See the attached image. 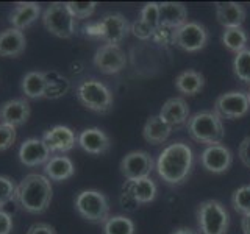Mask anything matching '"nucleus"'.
<instances>
[{"mask_svg": "<svg viewBox=\"0 0 250 234\" xmlns=\"http://www.w3.org/2000/svg\"><path fill=\"white\" fill-rule=\"evenodd\" d=\"M238 155H239L241 162L244 164L246 167H249V169H250V135H249V136H246L244 139L241 140Z\"/></svg>", "mask_w": 250, "mask_h": 234, "instance_id": "39", "label": "nucleus"}, {"mask_svg": "<svg viewBox=\"0 0 250 234\" xmlns=\"http://www.w3.org/2000/svg\"><path fill=\"white\" fill-rule=\"evenodd\" d=\"M41 14V5L35 2H22L16 3L10 14V23L16 30H25L38 20Z\"/></svg>", "mask_w": 250, "mask_h": 234, "instance_id": "21", "label": "nucleus"}, {"mask_svg": "<svg viewBox=\"0 0 250 234\" xmlns=\"http://www.w3.org/2000/svg\"><path fill=\"white\" fill-rule=\"evenodd\" d=\"M216 6V18L217 22L224 28H238L246 20L247 11L241 3L236 2H217Z\"/></svg>", "mask_w": 250, "mask_h": 234, "instance_id": "17", "label": "nucleus"}, {"mask_svg": "<svg viewBox=\"0 0 250 234\" xmlns=\"http://www.w3.org/2000/svg\"><path fill=\"white\" fill-rule=\"evenodd\" d=\"M231 205L236 213L242 215H250V184L241 186L233 192Z\"/></svg>", "mask_w": 250, "mask_h": 234, "instance_id": "32", "label": "nucleus"}, {"mask_svg": "<svg viewBox=\"0 0 250 234\" xmlns=\"http://www.w3.org/2000/svg\"><path fill=\"white\" fill-rule=\"evenodd\" d=\"M69 13L74 19H88L96 11V2H67L66 3Z\"/></svg>", "mask_w": 250, "mask_h": 234, "instance_id": "33", "label": "nucleus"}, {"mask_svg": "<svg viewBox=\"0 0 250 234\" xmlns=\"http://www.w3.org/2000/svg\"><path fill=\"white\" fill-rule=\"evenodd\" d=\"M25 47H27V41L23 31L11 27L0 33V57L18 58L25 52Z\"/></svg>", "mask_w": 250, "mask_h": 234, "instance_id": "20", "label": "nucleus"}, {"mask_svg": "<svg viewBox=\"0 0 250 234\" xmlns=\"http://www.w3.org/2000/svg\"><path fill=\"white\" fill-rule=\"evenodd\" d=\"M188 133L199 144L219 145L225 137L221 117L216 113L202 111L188 119Z\"/></svg>", "mask_w": 250, "mask_h": 234, "instance_id": "3", "label": "nucleus"}, {"mask_svg": "<svg viewBox=\"0 0 250 234\" xmlns=\"http://www.w3.org/2000/svg\"><path fill=\"white\" fill-rule=\"evenodd\" d=\"M104 35L102 39L106 44L119 45L130 31V23L121 13H108L100 20Z\"/></svg>", "mask_w": 250, "mask_h": 234, "instance_id": "13", "label": "nucleus"}, {"mask_svg": "<svg viewBox=\"0 0 250 234\" xmlns=\"http://www.w3.org/2000/svg\"><path fill=\"white\" fill-rule=\"evenodd\" d=\"M94 66L105 75L119 74L127 66V55L119 45L104 44L94 55Z\"/></svg>", "mask_w": 250, "mask_h": 234, "instance_id": "11", "label": "nucleus"}, {"mask_svg": "<svg viewBox=\"0 0 250 234\" xmlns=\"http://www.w3.org/2000/svg\"><path fill=\"white\" fill-rule=\"evenodd\" d=\"M130 31L138 39H143V41H147V39L153 38V30L148 27L146 22L141 20V19H136L135 22L131 23V25H130Z\"/></svg>", "mask_w": 250, "mask_h": 234, "instance_id": "37", "label": "nucleus"}, {"mask_svg": "<svg viewBox=\"0 0 250 234\" xmlns=\"http://www.w3.org/2000/svg\"><path fill=\"white\" fill-rule=\"evenodd\" d=\"M200 162L203 169L213 174H224L233 164V155L229 147L225 145H209L203 150L200 156Z\"/></svg>", "mask_w": 250, "mask_h": 234, "instance_id": "12", "label": "nucleus"}, {"mask_svg": "<svg viewBox=\"0 0 250 234\" xmlns=\"http://www.w3.org/2000/svg\"><path fill=\"white\" fill-rule=\"evenodd\" d=\"M121 174L128 179V181H136V179L148 178L153 170V159L147 152L135 150L127 153L121 161Z\"/></svg>", "mask_w": 250, "mask_h": 234, "instance_id": "10", "label": "nucleus"}, {"mask_svg": "<svg viewBox=\"0 0 250 234\" xmlns=\"http://www.w3.org/2000/svg\"><path fill=\"white\" fill-rule=\"evenodd\" d=\"M11 231H13L11 215L0 209V234H10Z\"/></svg>", "mask_w": 250, "mask_h": 234, "instance_id": "41", "label": "nucleus"}, {"mask_svg": "<svg viewBox=\"0 0 250 234\" xmlns=\"http://www.w3.org/2000/svg\"><path fill=\"white\" fill-rule=\"evenodd\" d=\"M16 142V128L0 123V152L8 150Z\"/></svg>", "mask_w": 250, "mask_h": 234, "instance_id": "36", "label": "nucleus"}, {"mask_svg": "<svg viewBox=\"0 0 250 234\" xmlns=\"http://www.w3.org/2000/svg\"><path fill=\"white\" fill-rule=\"evenodd\" d=\"M50 153L52 152L42 139L30 137L23 140V144L19 148V159L23 166L36 167L41 166V164H47V161L50 159Z\"/></svg>", "mask_w": 250, "mask_h": 234, "instance_id": "14", "label": "nucleus"}, {"mask_svg": "<svg viewBox=\"0 0 250 234\" xmlns=\"http://www.w3.org/2000/svg\"><path fill=\"white\" fill-rule=\"evenodd\" d=\"M233 72L241 81L250 83V50L244 49L236 53L233 61Z\"/></svg>", "mask_w": 250, "mask_h": 234, "instance_id": "31", "label": "nucleus"}, {"mask_svg": "<svg viewBox=\"0 0 250 234\" xmlns=\"http://www.w3.org/2000/svg\"><path fill=\"white\" fill-rule=\"evenodd\" d=\"M203 86H205V78L197 70H183L182 74H178L175 77V88L178 89V92H182L183 96H195L199 94Z\"/></svg>", "mask_w": 250, "mask_h": 234, "instance_id": "26", "label": "nucleus"}, {"mask_svg": "<svg viewBox=\"0 0 250 234\" xmlns=\"http://www.w3.org/2000/svg\"><path fill=\"white\" fill-rule=\"evenodd\" d=\"M42 140L50 152L66 153L72 150L75 145V133L64 125H57V127L44 133Z\"/></svg>", "mask_w": 250, "mask_h": 234, "instance_id": "16", "label": "nucleus"}, {"mask_svg": "<svg viewBox=\"0 0 250 234\" xmlns=\"http://www.w3.org/2000/svg\"><path fill=\"white\" fill-rule=\"evenodd\" d=\"M139 19L146 22L148 27L153 30V33L160 28V10H158V3L156 2H150L146 3L144 8L141 10V16Z\"/></svg>", "mask_w": 250, "mask_h": 234, "instance_id": "34", "label": "nucleus"}, {"mask_svg": "<svg viewBox=\"0 0 250 234\" xmlns=\"http://www.w3.org/2000/svg\"><path fill=\"white\" fill-rule=\"evenodd\" d=\"M230 225L229 211L221 201L205 200L197 208L199 234H227Z\"/></svg>", "mask_w": 250, "mask_h": 234, "instance_id": "4", "label": "nucleus"}, {"mask_svg": "<svg viewBox=\"0 0 250 234\" xmlns=\"http://www.w3.org/2000/svg\"><path fill=\"white\" fill-rule=\"evenodd\" d=\"M241 228L244 234H250V215H244L241 220Z\"/></svg>", "mask_w": 250, "mask_h": 234, "instance_id": "44", "label": "nucleus"}, {"mask_svg": "<svg viewBox=\"0 0 250 234\" xmlns=\"http://www.w3.org/2000/svg\"><path fill=\"white\" fill-rule=\"evenodd\" d=\"M75 209L91 223H105L109 218L108 198L99 191H82L75 198Z\"/></svg>", "mask_w": 250, "mask_h": 234, "instance_id": "6", "label": "nucleus"}, {"mask_svg": "<svg viewBox=\"0 0 250 234\" xmlns=\"http://www.w3.org/2000/svg\"><path fill=\"white\" fill-rule=\"evenodd\" d=\"M78 145H80L86 153L91 155H104L109 150L111 140L108 135L100 128H86L78 136Z\"/></svg>", "mask_w": 250, "mask_h": 234, "instance_id": "18", "label": "nucleus"}, {"mask_svg": "<svg viewBox=\"0 0 250 234\" xmlns=\"http://www.w3.org/2000/svg\"><path fill=\"white\" fill-rule=\"evenodd\" d=\"M44 172L52 181H66L75 174L74 162L67 156H53L44 166Z\"/></svg>", "mask_w": 250, "mask_h": 234, "instance_id": "24", "label": "nucleus"}, {"mask_svg": "<svg viewBox=\"0 0 250 234\" xmlns=\"http://www.w3.org/2000/svg\"><path fill=\"white\" fill-rule=\"evenodd\" d=\"M42 25L50 35L57 38H72L75 33V19L69 13L66 3H50L42 13Z\"/></svg>", "mask_w": 250, "mask_h": 234, "instance_id": "7", "label": "nucleus"}, {"mask_svg": "<svg viewBox=\"0 0 250 234\" xmlns=\"http://www.w3.org/2000/svg\"><path fill=\"white\" fill-rule=\"evenodd\" d=\"M192 167V150L183 142H174L160 153L156 172L167 184H180L188 178Z\"/></svg>", "mask_w": 250, "mask_h": 234, "instance_id": "2", "label": "nucleus"}, {"mask_svg": "<svg viewBox=\"0 0 250 234\" xmlns=\"http://www.w3.org/2000/svg\"><path fill=\"white\" fill-rule=\"evenodd\" d=\"M27 234H57V233H55V228L52 225L39 222V223L31 225L28 228V231H27Z\"/></svg>", "mask_w": 250, "mask_h": 234, "instance_id": "40", "label": "nucleus"}, {"mask_svg": "<svg viewBox=\"0 0 250 234\" xmlns=\"http://www.w3.org/2000/svg\"><path fill=\"white\" fill-rule=\"evenodd\" d=\"M208 42L207 28L197 22H186L185 25L175 30L174 45L185 52H199Z\"/></svg>", "mask_w": 250, "mask_h": 234, "instance_id": "9", "label": "nucleus"}, {"mask_svg": "<svg viewBox=\"0 0 250 234\" xmlns=\"http://www.w3.org/2000/svg\"><path fill=\"white\" fill-rule=\"evenodd\" d=\"M104 234H135V223L125 215H113L104 223Z\"/></svg>", "mask_w": 250, "mask_h": 234, "instance_id": "29", "label": "nucleus"}, {"mask_svg": "<svg viewBox=\"0 0 250 234\" xmlns=\"http://www.w3.org/2000/svg\"><path fill=\"white\" fill-rule=\"evenodd\" d=\"M160 117L170 128L180 127V125H183L189 119V106H188L185 98L172 97L163 105L160 111Z\"/></svg>", "mask_w": 250, "mask_h": 234, "instance_id": "19", "label": "nucleus"}, {"mask_svg": "<svg viewBox=\"0 0 250 234\" xmlns=\"http://www.w3.org/2000/svg\"><path fill=\"white\" fill-rule=\"evenodd\" d=\"M247 97H249V101H250V91H249V94H247Z\"/></svg>", "mask_w": 250, "mask_h": 234, "instance_id": "46", "label": "nucleus"}, {"mask_svg": "<svg viewBox=\"0 0 250 234\" xmlns=\"http://www.w3.org/2000/svg\"><path fill=\"white\" fill-rule=\"evenodd\" d=\"M84 31L88 36H92V38H102L104 35V30H102V23L100 22H91L88 25L84 27Z\"/></svg>", "mask_w": 250, "mask_h": 234, "instance_id": "42", "label": "nucleus"}, {"mask_svg": "<svg viewBox=\"0 0 250 234\" xmlns=\"http://www.w3.org/2000/svg\"><path fill=\"white\" fill-rule=\"evenodd\" d=\"M160 10V27L177 30L188 22V10L183 3L163 2L158 3Z\"/></svg>", "mask_w": 250, "mask_h": 234, "instance_id": "22", "label": "nucleus"}, {"mask_svg": "<svg viewBox=\"0 0 250 234\" xmlns=\"http://www.w3.org/2000/svg\"><path fill=\"white\" fill-rule=\"evenodd\" d=\"M247 41H249L247 33H246L242 27H238V28H225L224 30L222 44L230 52H234V53L242 52V50L246 49Z\"/></svg>", "mask_w": 250, "mask_h": 234, "instance_id": "28", "label": "nucleus"}, {"mask_svg": "<svg viewBox=\"0 0 250 234\" xmlns=\"http://www.w3.org/2000/svg\"><path fill=\"white\" fill-rule=\"evenodd\" d=\"M16 186L14 181L10 176L0 175V209H2L6 203H10L11 200H14L16 195Z\"/></svg>", "mask_w": 250, "mask_h": 234, "instance_id": "35", "label": "nucleus"}, {"mask_svg": "<svg viewBox=\"0 0 250 234\" xmlns=\"http://www.w3.org/2000/svg\"><path fill=\"white\" fill-rule=\"evenodd\" d=\"M22 91L28 98H41L45 97L47 91V78L44 72L31 70L22 78Z\"/></svg>", "mask_w": 250, "mask_h": 234, "instance_id": "27", "label": "nucleus"}, {"mask_svg": "<svg viewBox=\"0 0 250 234\" xmlns=\"http://www.w3.org/2000/svg\"><path fill=\"white\" fill-rule=\"evenodd\" d=\"M78 101L89 111L105 114L113 108V92L96 78L83 80L77 88Z\"/></svg>", "mask_w": 250, "mask_h": 234, "instance_id": "5", "label": "nucleus"}, {"mask_svg": "<svg viewBox=\"0 0 250 234\" xmlns=\"http://www.w3.org/2000/svg\"><path fill=\"white\" fill-rule=\"evenodd\" d=\"M45 78H47L45 97L58 98L61 96H64V92L69 89V81L64 77H60L58 74L50 72V74H45Z\"/></svg>", "mask_w": 250, "mask_h": 234, "instance_id": "30", "label": "nucleus"}, {"mask_svg": "<svg viewBox=\"0 0 250 234\" xmlns=\"http://www.w3.org/2000/svg\"><path fill=\"white\" fill-rule=\"evenodd\" d=\"M121 203H122V206L124 208H127L128 211H133V209H136V206H138V203L133 200L128 194H125L124 191H122V198H121Z\"/></svg>", "mask_w": 250, "mask_h": 234, "instance_id": "43", "label": "nucleus"}, {"mask_svg": "<svg viewBox=\"0 0 250 234\" xmlns=\"http://www.w3.org/2000/svg\"><path fill=\"white\" fill-rule=\"evenodd\" d=\"M125 194L135 200L138 205H144V203H150L156 197V184L150 178L136 179V181H127L124 184Z\"/></svg>", "mask_w": 250, "mask_h": 234, "instance_id": "23", "label": "nucleus"}, {"mask_svg": "<svg viewBox=\"0 0 250 234\" xmlns=\"http://www.w3.org/2000/svg\"><path fill=\"white\" fill-rule=\"evenodd\" d=\"M250 109L247 94L242 91H231L219 96L214 103V113L227 120H236L244 117Z\"/></svg>", "mask_w": 250, "mask_h": 234, "instance_id": "8", "label": "nucleus"}, {"mask_svg": "<svg viewBox=\"0 0 250 234\" xmlns=\"http://www.w3.org/2000/svg\"><path fill=\"white\" fill-rule=\"evenodd\" d=\"M172 234H199V233L194 231L192 228H188V226H182V228H177Z\"/></svg>", "mask_w": 250, "mask_h": 234, "instance_id": "45", "label": "nucleus"}, {"mask_svg": "<svg viewBox=\"0 0 250 234\" xmlns=\"http://www.w3.org/2000/svg\"><path fill=\"white\" fill-rule=\"evenodd\" d=\"M174 38H175V30L167 28V27H160L153 33V39L158 44H161V45H170V44H174Z\"/></svg>", "mask_w": 250, "mask_h": 234, "instance_id": "38", "label": "nucleus"}, {"mask_svg": "<svg viewBox=\"0 0 250 234\" xmlns=\"http://www.w3.org/2000/svg\"><path fill=\"white\" fill-rule=\"evenodd\" d=\"M170 133H172V128L160 116H150L144 125L143 136L146 139V142L152 145H160L163 142H166L167 137L170 136Z\"/></svg>", "mask_w": 250, "mask_h": 234, "instance_id": "25", "label": "nucleus"}, {"mask_svg": "<svg viewBox=\"0 0 250 234\" xmlns=\"http://www.w3.org/2000/svg\"><path fill=\"white\" fill-rule=\"evenodd\" d=\"M30 117V105L25 98L8 100L0 106V123L8 127H22Z\"/></svg>", "mask_w": 250, "mask_h": 234, "instance_id": "15", "label": "nucleus"}, {"mask_svg": "<svg viewBox=\"0 0 250 234\" xmlns=\"http://www.w3.org/2000/svg\"><path fill=\"white\" fill-rule=\"evenodd\" d=\"M53 189L47 176L30 174L16 187L14 201L30 214H42L50 206Z\"/></svg>", "mask_w": 250, "mask_h": 234, "instance_id": "1", "label": "nucleus"}]
</instances>
